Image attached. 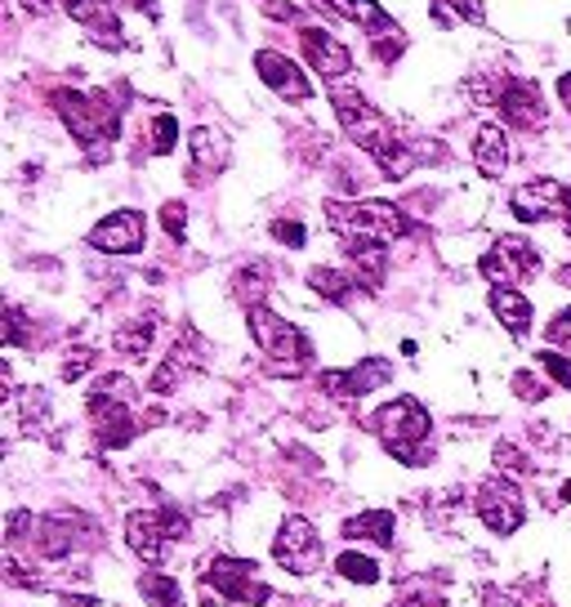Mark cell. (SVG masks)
I'll list each match as a JSON object with an SVG mask.
<instances>
[{"instance_id":"obj_1","label":"cell","mask_w":571,"mask_h":607,"mask_svg":"<svg viewBox=\"0 0 571 607\" xmlns=\"http://www.w3.org/2000/svg\"><path fill=\"white\" fill-rule=\"evenodd\" d=\"M330 103H335V112H339V126L349 130V139H353L362 153H371V157L384 166L389 179H402V175L415 166V157L398 144L389 116L376 112L358 90H330Z\"/></svg>"},{"instance_id":"obj_2","label":"cell","mask_w":571,"mask_h":607,"mask_svg":"<svg viewBox=\"0 0 571 607\" xmlns=\"http://www.w3.org/2000/svg\"><path fill=\"white\" fill-rule=\"evenodd\" d=\"M326 219L345 241H380V247L411 232V219L393 201H330Z\"/></svg>"},{"instance_id":"obj_3","label":"cell","mask_w":571,"mask_h":607,"mask_svg":"<svg viewBox=\"0 0 571 607\" xmlns=\"http://www.w3.org/2000/svg\"><path fill=\"white\" fill-rule=\"evenodd\" d=\"M376 433L384 438V447L402 460V464H424L429 460V433H433V420L429 411L415 402V398H398L389 402L384 411H376Z\"/></svg>"},{"instance_id":"obj_4","label":"cell","mask_w":571,"mask_h":607,"mask_svg":"<svg viewBox=\"0 0 571 607\" xmlns=\"http://www.w3.org/2000/svg\"><path fill=\"white\" fill-rule=\"evenodd\" d=\"M54 107L63 112V121H67V130L85 144V148H94V144H103V139H117V107H107V94H54Z\"/></svg>"},{"instance_id":"obj_5","label":"cell","mask_w":571,"mask_h":607,"mask_svg":"<svg viewBox=\"0 0 571 607\" xmlns=\"http://www.w3.org/2000/svg\"><path fill=\"white\" fill-rule=\"evenodd\" d=\"M188 532V519L179 510H135L126 519V541L144 563H166L170 541Z\"/></svg>"},{"instance_id":"obj_6","label":"cell","mask_w":571,"mask_h":607,"mask_svg":"<svg viewBox=\"0 0 571 607\" xmlns=\"http://www.w3.org/2000/svg\"><path fill=\"white\" fill-rule=\"evenodd\" d=\"M251 335H255V344L273 357V362H282V367H304V362L313 357V344L304 339V331L299 326H290L286 317H277L273 308H264V304H255L251 308Z\"/></svg>"},{"instance_id":"obj_7","label":"cell","mask_w":571,"mask_h":607,"mask_svg":"<svg viewBox=\"0 0 571 607\" xmlns=\"http://www.w3.org/2000/svg\"><path fill=\"white\" fill-rule=\"evenodd\" d=\"M268 603L273 589L264 580H255V563L251 558H214L210 576H205V589H201V603Z\"/></svg>"},{"instance_id":"obj_8","label":"cell","mask_w":571,"mask_h":607,"mask_svg":"<svg viewBox=\"0 0 571 607\" xmlns=\"http://www.w3.org/2000/svg\"><path fill=\"white\" fill-rule=\"evenodd\" d=\"M514 214L522 223H544V219H558L571 228V188L558 184V179H531L514 192Z\"/></svg>"},{"instance_id":"obj_9","label":"cell","mask_w":571,"mask_h":607,"mask_svg":"<svg viewBox=\"0 0 571 607\" xmlns=\"http://www.w3.org/2000/svg\"><path fill=\"white\" fill-rule=\"evenodd\" d=\"M540 273V255L527 237H500L496 247L483 255V278H491L496 286H518L527 278Z\"/></svg>"},{"instance_id":"obj_10","label":"cell","mask_w":571,"mask_h":607,"mask_svg":"<svg viewBox=\"0 0 571 607\" xmlns=\"http://www.w3.org/2000/svg\"><path fill=\"white\" fill-rule=\"evenodd\" d=\"M273 558L286 567V572H295V576H313V572H321V536H317V527L308 523V519H286L282 523V532H277V545H273Z\"/></svg>"},{"instance_id":"obj_11","label":"cell","mask_w":571,"mask_h":607,"mask_svg":"<svg viewBox=\"0 0 571 607\" xmlns=\"http://www.w3.org/2000/svg\"><path fill=\"white\" fill-rule=\"evenodd\" d=\"M478 519H483L496 536H514V532L522 527L527 510H522V496H518V488H514L509 478H491L487 488H483V496H478Z\"/></svg>"},{"instance_id":"obj_12","label":"cell","mask_w":571,"mask_h":607,"mask_svg":"<svg viewBox=\"0 0 571 607\" xmlns=\"http://www.w3.org/2000/svg\"><path fill=\"white\" fill-rule=\"evenodd\" d=\"M89 247H94V251H107V255H135V251H144V214H139V210L107 214L103 223H94Z\"/></svg>"},{"instance_id":"obj_13","label":"cell","mask_w":571,"mask_h":607,"mask_svg":"<svg viewBox=\"0 0 571 607\" xmlns=\"http://www.w3.org/2000/svg\"><path fill=\"white\" fill-rule=\"evenodd\" d=\"M393 380V367L384 357H367V362H358L353 371H326L321 376V389L326 394H335V398H367V394H376L380 385H389Z\"/></svg>"},{"instance_id":"obj_14","label":"cell","mask_w":571,"mask_h":607,"mask_svg":"<svg viewBox=\"0 0 571 607\" xmlns=\"http://www.w3.org/2000/svg\"><path fill=\"white\" fill-rule=\"evenodd\" d=\"M299 45H304L308 67H313L321 81H335V76H349V72H353V54L339 45L330 32H321V28H304V32H299Z\"/></svg>"},{"instance_id":"obj_15","label":"cell","mask_w":571,"mask_h":607,"mask_svg":"<svg viewBox=\"0 0 571 607\" xmlns=\"http://www.w3.org/2000/svg\"><path fill=\"white\" fill-rule=\"evenodd\" d=\"M500 116L518 130H531L544 121V103H540V90L531 81H500Z\"/></svg>"},{"instance_id":"obj_16","label":"cell","mask_w":571,"mask_h":607,"mask_svg":"<svg viewBox=\"0 0 571 607\" xmlns=\"http://www.w3.org/2000/svg\"><path fill=\"white\" fill-rule=\"evenodd\" d=\"M67 14L94 32V41L121 50V14L117 0H67Z\"/></svg>"},{"instance_id":"obj_17","label":"cell","mask_w":571,"mask_h":607,"mask_svg":"<svg viewBox=\"0 0 571 607\" xmlns=\"http://www.w3.org/2000/svg\"><path fill=\"white\" fill-rule=\"evenodd\" d=\"M255 67H260V76H264L282 98H290V103H304V98L313 94V85L304 81V72H299L290 59H282L277 50H260V54H255Z\"/></svg>"},{"instance_id":"obj_18","label":"cell","mask_w":571,"mask_h":607,"mask_svg":"<svg viewBox=\"0 0 571 607\" xmlns=\"http://www.w3.org/2000/svg\"><path fill=\"white\" fill-rule=\"evenodd\" d=\"M474 166L487 175V179H500L505 170H509V135L500 130V126H478V135H474Z\"/></svg>"},{"instance_id":"obj_19","label":"cell","mask_w":571,"mask_h":607,"mask_svg":"<svg viewBox=\"0 0 571 607\" xmlns=\"http://www.w3.org/2000/svg\"><path fill=\"white\" fill-rule=\"evenodd\" d=\"M326 10H335L339 19H349V23H362L371 36H389L393 32V19L376 6V0H321Z\"/></svg>"},{"instance_id":"obj_20","label":"cell","mask_w":571,"mask_h":607,"mask_svg":"<svg viewBox=\"0 0 571 607\" xmlns=\"http://www.w3.org/2000/svg\"><path fill=\"white\" fill-rule=\"evenodd\" d=\"M491 313H496L514 335H522V331L531 326V300H527L522 291H514V286H496V291H491Z\"/></svg>"},{"instance_id":"obj_21","label":"cell","mask_w":571,"mask_h":607,"mask_svg":"<svg viewBox=\"0 0 571 607\" xmlns=\"http://www.w3.org/2000/svg\"><path fill=\"white\" fill-rule=\"evenodd\" d=\"M393 510H367L358 519H345V536L349 541H376V545H393Z\"/></svg>"},{"instance_id":"obj_22","label":"cell","mask_w":571,"mask_h":607,"mask_svg":"<svg viewBox=\"0 0 571 607\" xmlns=\"http://www.w3.org/2000/svg\"><path fill=\"white\" fill-rule=\"evenodd\" d=\"M429 14L437 28H461V23H483L487 10L483 0H429Z\"/></svg>"},{"instance_id":"obj_23","label":"cell","mask_w":571,"mask_h":607,"mask_svg":"<svg viewBox=\"0 0 571 607\" xmlns=\"http://www.w3.org/2000/svg\"><path fill=\"white\" fill-rule=\"evenodd\" d=\"M192 157H197L201 170H223V161H228V139H223L219 130H210V126H197V130H192Z\"/></svg>"},{"instance_id":"obj_24","label":"cell","mask_w":571,"mask_h":607,"mask_svg":"<svg viewBox=\"0 0 571 607\" xmlns=\"http://www.w3.org/2000/svg\"><path fill=\"white\" fill-rule=\"evenodd\" d=\"M139 594L152 603V607H183V589L175 576H161V572H144L139 576Z\"/></svg>"},{"instance_id":"obj_25","label":"cell","mask_w":571,"mask_h":607,"mask_svg":"<svg viewBox=\"0 0 571 607\" xmlns=\"http://www.w3.org/2000/svg\"><path fill=\"white\" fill-rule=\"evenodd\" d=\"M308 286H313L317 295H326L330 304H345V300L353 295V278L335 273V269H313V273H308Z\"/></svg>"},{"instance_id":"obj_26","label":"cell","mask_w":571,"mask_h":607,"mask_svg":"<svg viewBox=\"0 0 571 607\" xmlns=\"http://www.w3.org/2000/svg\"><path fill=\"white\" fill-rule=\"evenodd\" d=\"M112 348H117L121 357H144L152 348V322H130L121 326L117 335H112Z\"/></svg>"},{"instance_id":"obj_27","label":"cell","mask_w":571,"mask_h":607,"mask_svg":"<svg viewBox=\"0 0 571 607\" xmlns=\"http://www.w3.org/2000/svg\"><path fill=\"white\" fill-rule=\"evenodd\" d=\"M335 567H339V576L353 580V585H376V580H380V567H376L367 554H358V550L339 554V558H335Z\"/></svg>"},{"instance_id":"obj_28","label":"cell","mask_w":571,"mask_h":607,"mask_svg":"<svg viewBox=\"0 0 571 607\" xmlns=\"http://www.w3.org/2000/svg\"><path fill=\"white\" fill-rule=\"evenodd\" d=\"M175 139H179V121H175L170 112H161V116L152 121V153L166 157V153L175 148Z\"/></svg>"},{"instance_id":"obj_29","label":"cell","mask_w":571,"mask_h":607,"mask_svg":"<svg viewBox=\"0 0 571 607\" xmlns=\"http://www.w3.org/2000/svg\"><path fill=\"white\" fill-rule=\"evenodd\" d=\"M536 367H540V371H549L562 389H571V357H562V353L544 348V353H536Z\"/></svg>"},{"instance_id":"obj_30","label":"cell","mask_w":571,"mask_h":607,"mask_svg":"<svg viewBox=\"0 0 571 607\" xmlns=\"http://www.w3.org/2000/svg\"><path fill=\"white\" fill-rule=\"evenodd\" d=\"M45 411H50V398H45V389H28V394H23V425L32 429L36 420H45Z\"/></svg>"},{"instance_id":"obj_31","label":"cell","mask_w":571,"mask_h":607,"mask_svg":"<svg viewBox=\"0 0 571 607\" xmlns=\"http://www.w3.org/2000/svg\"><path fill=\"white\" fill-rule=\"evenodd\" d=\"M544 335H549V344H558V348H567V353H571V308H562V313L549 322V331H544Z\"/></svg>"},{"instance_id":"obj_32","label":"cell","mask_w":571,"mask_h":607,"mask_svg":"<svg viewBox=\"0 0 571 607\" xmlns=\"http://www.w3.org/2000/svg\"><path fill=\"white\" fill-rule=\"evenodd\" d=\"M89 362H94V348H76V353H67V362H63V380H81V376L89 371Z\"/></svg>"},{"instance_id":"obj_33","label":"cell","mask_w":571,"mask_h":607,"mask_svg":"<svg viewBox=\"0 0 571 607\" xmlns=\"http://www.w3.org/2000/svg\"><path fill=\"white\" fill-rule=\"evenodd\" d=\"M273 237H277V241H286L290 251H299L304 241H308V237H304V228H299L295 219H277V223H273Z\"/></svg>"},{"instance_id":"obj_34","label":"cell","mask_w":571,"mask_h":607,"mask_svg":"<svg viewBox=\"0 0 571 607\" xmlns=\"http://www.w3.org/2000/svg\"><path fill=\"white\" fill-rule=\"evenodd\" d=\"M161 219H166V232H170V237H179V232H183V223H188V210H183L179 201H166Z\"/></svg>"},{"instance_id":"obj_35","label":"cell","mask_w":571,"mask_h":607,"mask_svg":"<svg viewBox=\"0 0 571 607\" xmlns=\"http://www.w3.org/2000/svg\"><path fill=\"white\" fill-rule=\"evenodd\" d=\"M558 94H562V103H567V112H571V72L558 81Z\"/></svg>"},{"instance_id":"obj_36","label":"cell","mask_w":571,"mask_h":607,"mask_svg":"<svg viewBox=\"0 0 571 607\" xmlns=\"http://www.w3.org/2000/svg\"><path fill=\"white\" fill-rule=\"evenodd\" d=\"M59 607H98V603H89V598H63Z\"/></svg>"},{"instance_id":"obj_37","label":"cell","mask_w":571,"mask_h":607,"mask_svg":"<svg viewBox=\"0 0 571 607\" xmlns=\"http://www.w3.org/2000/svg\"><path fill=\"white\" fill-rule=\"evenodd\" d=\"M23 6H28V10H41V14H45V10H50V0H23Z\"/></svg>"},{"instance_id":"obj_38","label":"cell","mask_w":571,"mask_h":607,"mask_svg":"<svg viewBox=\"0 0 571 607\" xmlns=\"http://www.w3.org/2000/svg\"><path fill=\"white\" fill-rule=\"evenodd\" d=\"M562 501H567V505H571V482H567V488H562Z\"/></svg>"}]
</instances>
